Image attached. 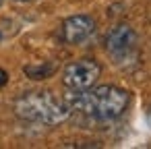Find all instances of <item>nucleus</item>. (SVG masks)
I'll return each mask as SVG.
<instances>
[{
	"label": "nucleus",
	"instance_id": "f257e3e1",
	"mask_svg": "<svg viewBox=\"0 0 151 149\" xmlns=\"http://www.w3.org/2000/svg\"><path fill=\"white\" fill-rule=\"evenodd\" d=\"M64 101L70 112H79L87 118L108 122L124 114L130 104V93L116 85H101L95 89L89 87L83 91H70L64 95Z\"/></svg>",
	"mask_w": 151,
	"mask_h": 149
},
{
	"label": "nucleus",
	"instance_id": "f03ea898",
	"mask_svg": "<svg viewBox=\"0 0 151 149\" xmlns=\"http://www.w3.org/2000/svg\"><path fill=\"white\" fill-rule=\"evenodd\" d=\"M15 114L27 122L56 126L70 116V108L52 91H27L15 101Z\"/></svg>",
	"mask_w": 151,
	"mask_h": 149
},
{
	"label": "nucleus",
	"instance_id": "7ed1b4c3",
	"mask_svg": "<svg viewBox=\"0 0 151 149\" xmlns=\"http://www.w3.org/2000/svg\"><path fill=\"white\" fill-rule=\"evenodd\" d=\"M101 75V66L93 58H79L75 62H68L62 71V85L68 91H83L97 83Z\"/></svg>",
	"mask_w": 151,
	"mask_h": 149
},
{
	"label": "nucleus",
	"instance_id": "20e7f679",
	"mask_svg": "<svg viewBox=\"0 0 151 149\" xmlns=\"http://www.w3.org/2000/svg\"><path fill=\"white\" fill-rule=\"evenodd\" d=\"M137 44L139 35L130 25H116L106 35V52L112 56L116 64H124L126 60H132L137 56Z\"/></svg>",
	"mask_w": 151,
	"mask_h": 149
},
{
	"label": "nucleus",
	"instance_id": "39448f33",
	"mask_svg": "<svg viewBox=\"0 0 151 149\" xmlns=\"http://www.w3.org/2000/svg\"><path fill=\"white\" fill-rule=\"evenodd\" d=\"M95 31V21L89 15H73L68 19H64L60 35L62 42L68 46H79L83 42H87Z\"/></svg>",
	"mask_w": 151,
	"mask_h": 149
},
{
	"label": "nucleus",
	"instance_id": "423d86ee",
	"mask_svg": "<svg viewBox=\"0 0 151 149\" xmlns=\"http://www.w3.org/2000/svg\"><path fill=\"white\" fill-rule=\"evenodd\" d=\"M25 75L33 81H44L48 77H52L56 73V64L54 62H40V64H27L25 68Z\"/></svg>",
	"mask_w": 151,
	"mask_h": 149
},
{
	"label": "nucleus",
	"instance_id": "0eeeda50",
	"mask_svg": "<svg viewBox=\"0 0 151 149\" xmlns=\"http://www.w3.org/2000/svg\"><path fill=\"white\" fill-rule=\"evenodd\" d=\"M6 83H9V73L4 68H0V87H4Z\"/></svg>",
	"mask_w": 151,
	"mask_h": 149
},
{
	"label": "nucleus",
	"instance_id": "6e6552de",
	"mask_svg": "<svg viewBox=\"0 0 151 149\" xmlns=\"http://www.w3.org/2000/svg\"><path fill=\"white\" fill-rule=\"evenodd\" d=\"M147 122H149V126H151V110H149V114H147Z\"/></svg>",
	"mask_w": 151,
	"mask_h": 149
},
{
	"label": "nucleus",
	"instance_id": "1a4fd4ad",
	"mask_svg": "<svg viewBox=\"0 0 151 149\" xmlns=\"http://www.w3.org/2000/svg\"><path fill=\"white\" fill-rule=\"evenodd\" d=\"M15 2H31V0H15Z\"/></svg>",
	"mask_w": 151,
	"mask_h": 149
},
{
	"label": "nucleus",
	"instance_id": "9d476101",
	"mask_svg": "<svg viewBox=\"0 0 151 149\" xmlns=\"http://www.w3.org/2000/svg\"><path fill=\"white\" fill-rule=\"evenodd\" d=\"M0 40H2V33H0Z\"/></svg>",
	"mask_w": 151,
	"mask_h": 149
},
{
	"label": "nucleus",
	"instance_id": "9b49d317",
	"mask_svg": "<svg viewBox=\"0 0 151 149\" xmlns=\"http://www.w3.org/2000/svg\"><path fill=\"white\" fill-rule=\"evenodd\" d=\"M0 4H2V0H0Z\"/></svg>",
	"mask_w": 151,
	"mask_h": 149
}]
</instances>
